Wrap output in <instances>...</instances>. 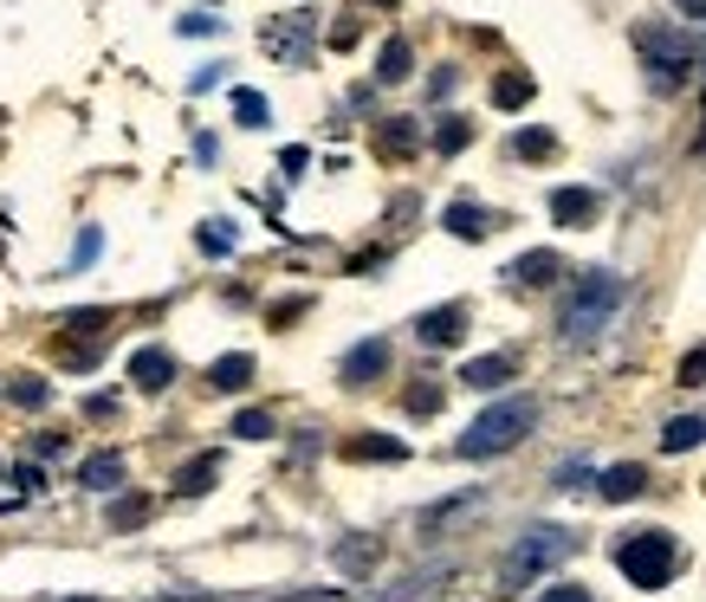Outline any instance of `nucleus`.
Instances as JSON below:
<instances>
[{
  "label": "nucleus",
  "mask_w": 706,
  "mask_h": 602,
  "mask_svg": "<svg viewBox=\"0 0 706 602\" xmlns=\"http://www.w3.org/2000/svg\"><path fill=\"white\" fill-rule=\"evenodd\" d=\"M616 304H623V279H616L609 265H590V272L570 285V299H564V311H558L564 343H596L603 324L616 318Z\"/></svg>",
  "instance_id": "1"
},
{
  "label": "nucleus",
  "mask_w": 706,
  "mask_h": 602,
  "mask_svg": "<svg viewBox=\"0 0 706 602\" xmlns=\"http://www.w3.org/2000/svg\"><path fill=\"white\" fill-rule=\"evenodd\" d=\"M531 421H538V402L531 395H513V402H493V409L460 434V460H493V453L519 448L525 434H531Z\"/></svg>",
  "instance_id": "2"
},
{
  "label": "nucleus",
  "mask_w": 706,
  "mask_h": 602,
  "mask_svg": "<svg viewBox=\"0 0 706 602\" xmlns=\"http://www.w3.org/2000/svg\"><path fill=\"white\" fill-rule=\"evenodd\" d=\"M570 551H577V531H570V525H531L519 544L506 551V564H499V583H506V590H525L531 576L558 570Z\"/></svg>",
  "instance_id": "3"
},
{
  "label": "nucleus",
  "mask_w": 706,
  "mask_h": 602,
  "mask_svg": "<svg viewBox=\"0 0 706 602\" xmlns=\"http://www.w3.org/2000/svg\"><path fill=\"white\" fill-rule=\"evenodd\" d=\"M635 52H642L655 91H674V84H687V72H694V39L680 33V27H668V20H642L635 27Z\"/></svg>",
  "instance_id": "4"
},
{
  "label": "nucleus",
  "mask_w": 706,
  "mask_h": 602,
  "mask_svg": "<svg viewBox=\"0 0 706 602\" xmlns=\"http://www.w3.org/2000/svg\"><path fill=\"white\" fill-rule=\"evenodd\" d=\"M616 570L629 576L635 590H668L674 570H680V544H674L668 531H629L616 544Z\"/></svg>",
  "instance_id": "5"
},
{
  "label": "nucleus",
  "mask_w": 706,
  "mask_h": 602,
  "mask_svg": "<svg viewBox=\"0 0 706 602\" xmlns=\"http://www.w3.org/2000/svg\"><path fill=\"white\" fill-rule=\"evenodd\" d=\"M415 338L428 343V350H447V343H460V338H467V311H460V304L421 311V318H415Z\"/></svg>",
  "instance_id": "6"
},
{
  "label": "nucleus",
  "mask_w": 706,
  "mask_h": 602,
  "mask_svg": "<svg viewBox=\"0 0 706 602\" xmlns=\"http://www.w3.org/2000/svg\"><path fill=\"white\" fill-rule=\"evenodd\" d=\"M382 370H389V343H382V338L357 343V350L344 357V382H350V389H364V382H376Z\"/></svg>",
  "instance_id": "7"
},
{
  "label": "nucleus",
  "mask_w": 706,
  "mask_h": 602,
  "mask_svg": "<svg viewBox=\"0 0 706 602\" xmlns=\"http://www.w3.org/2000/svg\"><path fill=\"white\" fill-rule=\"evenodd\" d=\"M130 382H137V389H169V382H176V357L156 350V343L137 350V357H130Z\"/></svg>",
  "instance_id": "8"
},
{
  "label": "nucleus",
  "mask_w": 706,
  "mask_h": 602,
  "mask_svg": "<svg viewBox=\"0 0 706 602\" xmlns=\"http://www.w3.org/2000/svg\"><path fill=\"white\" fill-rule=\"evenodd\" d=\"M513 377H519V363H513L506 350H493V357H474V363L460 370V382H467V389H506Z\"/></svg>",
  "instance_id": "9"
},
{
  "label": "nucleus",
  "mask_w": 706,
  "mask_h": 602,
  "mask_svg": "<svg viewBox=\"0 0 706 602\" xmlns=\"http://www.w3.org/2000/svg\"><path fill=\"white\" fill-rule=\"evenodd\" d=\"M596 208H603L596 189H558V194H551V221H558V227H590Z\"/></svg>",
  "instance_id": "10"
},
{
  "label": "nucleus",
  "mask_w": 706,
  "mask_h": 602,
  "mask_svg": "<svg viewBox=\"0 0 706 602\" xmlns=\"http://www.w3.org/2000/svg\"><path fill=\"white\" fill-rule=\"evenodd\" d=\"M551 279H558V253H545V247L506 265V285H551Z\"/></svg>",
  "instance_id": "11"
},
{
  "label": "nucleus",
  "mask_w": 706,
  "mask_h": 602,
  "mask_svg": "<svg viewBox=\"0 0 706 602\" xmlns=\"http://www.w3.org/2000/svg\"><path fill=\"white\" fill-rule=\"evenodd\" d=\"M253 382V357L247 350H227L221 363L208 370V389H221V395H233V389H247Z\"/></svg>",
  "instance_id": "12"
},
{
  "label": "nucleus",
  "mask_w": 706,
  "mask_h": 602,
  "mask_svg": "<svg viewBox=\"0 0 706 602\" xmlns=\"http://www.w3.org/2000/svg\"><path fill=\"white\" fill-rule=\"evenodd\" d=\"M215 480H221V453H195L182 473H176V492H182V499H195V492H208Z\"/></svg>",
  "instance_id": "13"
},
{
  "label": "nucleus",
  "mask_w": 706,
  "mask_h": 602,
  "mask_svg": "<svg viewBox=\"0 0 706 602\" xmlns=\"http://www.w3.org/2000/svg\"><path fill=\"white\" fill-rule=\"evenodd\" d=\"M447 233H460V240H486V233H493V214L474 208V201H454V208H447Z\"/></svg>",
  "instance_id": "14"
},
{
  "label": "nucleus",
  "mask_w": 706,
  "mask_h": 602,
  "mask_svg": "<svg viewBox=\"0 0 706 602\" xmlns=\"http://www.w3.org/2000/svg\"><path fill=\"white\" fill-rule=\"evenodd\" d=\"M700 441H706L700 414H674L668 428H662V448H668V453H687V448H700Z\"/></svg>",
  "instance_id": "15"
},
{
  "label": "nucleus",
  "mask_w": 706,
  "mask_h": 602,
  "mask_svg": "<svg viewBox=\"0 0 706 602\" xmlns=\"http://www.w3.org/2000/svg\"><path fill=\"white\" fill-rule=\"evenodd\" d=\"M117 318L111 311H98V304H84V311H66V324H59V338H105Z\"/></svg>",
  "instance_id": "16"
},
{
  "label": "nucleus",
  "mask_w": 706,
  "mask_h": 602,
  "mask_svg": "<svg viewBox=\"0 0 706 602\" xmlns=\"http://www.w3.org/2000/svg\"><path fill=\"white\" fill-rule=\"evenodd\" d=\"M506 155H513V162H545V155H558V137H551V130H519V137L506 143Z\"/></svg>",
  "instance_id": "17"
},
{
  "label": "nucleus",
  "mask_w": 706,
  "mask_h": 602,
  "mask_svg": "<svg viewBox=\"0 0 706 602\" xmlns=\"http://www.w3.org/2000/svg\"><path fill=\"white\" fill-rule=\"evenodd\" d=\"M402 441H389V434H357V441H344V460H402Z\"/></svg>",
  "instance_id": "18"
},
{
  "label": "nucleus",
  "mask_w": 706,
  "mask_h": 602,
  "mask_svg": "<svg viewBox=\"0 0 706 602\" xmlns=\"http://www.w3.org/2000/svg\"><path fill=\"white\" fill-rule=\"evenodd\" d=\"M376 558H382V544H376V538H344V544H337V570H344V576L370 570Z\"/></svg>",
  "instance_id": "19"
},
{
  "label": "nucleus",
  "mask_w": 706,
  "mask_h": 602,
  "mask_svg": "<svg viewBox=\"0 0 706 602\" xmlns=\"http://www.w3.org/2000/svg\"><path fill=\"white\" fill-rule=\"evenodd\" d=\"M84 486L91 492H117L123 486V460H117V453H91V460H84Z\"/></svg>",
  "instance_id": "20"
},
{
  "label": "nucleus",
  "mask_w": 706,
  "mask_h": 602,
  "mask_svg": "<svg viewBox=\"0 0 706 602\" xmlns=\"http://www.w3.org/2000/svg\"><path fill=\"white\" fill-rule=\"evenodd\" d=\"M642 486H648V473H642V466H609V473L596 480V492H603V499H635Z\"/></svg>",
  "instance_id": "21"
},
{
  "label": "nucleus",
  "mask_w": 706,
  "mask_h": 602,
  "mask_svg": "<svg viewBox=\"0 0 706 602\" xmlns=\"http://www.w3.org/2000/svg\"><path fill=\"white\" fill-rule=\"evenodd\" d=\"M376 78H382V84L409 78V39H389V46H382V59H376Z\"/></svg>",
  "instance_id": "22"
},
{
  "label": "nucleus",
  "mask_w": 706,
  "mask_h": 602,
  "mask_svg": "<svg viewBox=\"0 0 706 602\" xmlns=\"http://www.w3.org/2000/svg\"><path fill=\"white\" fill-rule=\"evenodd\" d=\"M525 98H531V78L525 72H506L499 84H493V104H499V111H519Z\"/></svg>",
  "instance_id": "23"
},
{
  "label": "nucleus",
  "mask_w": 706,
  "mask_h": 602,
  "mask_svg": "<svg viewBox=\"0 0 706 602\" xmlns=\"http://www.w3.org/2000/svg\"><path fill=\"white\" fill-rule=\"evenodd\" d=\"M233 434H240V441H266V434H279V421H272L266 409H247L240 421H233Z\"/></svg>",
  "instance_id": "24"
},
{
  "label": "nucleus",
  "mask_w": 706,
  "mask_h": 602,
  "mask_svg": "<svg viewBox=\"0 0 706 602\" xmlns=\"http://www.w3.org/2000/svg\"><path fill=\"white\" fill-rule=\"evenodd\" d=\"M143 519H149V499H143V492H137V499H117V505H111V525L117 531H137Z\"/></svg>",
  "instance_id": "25"
},
{
  "label": "nucleus",
  "mask_w": 706,
  "mask_h": 602,
  "mask_svg": "<svg viewBox=\"0 0 706 602\" xmlns=\"http://www.w3.org/2000/svg\"><path fill=\"white\" fill-rule=\"evenodd\" d=\"M233 117H240L247 130H260V123H266L272 111H266V98H260V91H233Z\"/></svg>",
  "instance_id": "26"
},
{
  "label": "nucleus",
  "mask_w": 706,
  "mask_h": 602,
  "mask_svg": "<svg viewBox=\"0 0 706 602\" xmlns=\"http://www.w3.org/2000/svg\"><path fill=\"white\" fill-rule=\"evenodd\" d=\"M376 143H382V150H389V155H402V150H409V143H415V123H409V117H396V123H382V130H376Z\"/></svg>",
  "instance_id": "27"
},
{
  "label": "nucleus",
  "mask_w": 706,
  "mask_h": 602,
  "mask_svg": "<svg viewBox=\"0 0 706 602\" xmlns=\"http://www.w3.org/2000/svg\"><path fill=\"white\" fill-rule=\"evenodd\" d=\"M7 395H13L20 409H46V395H52V389H46V377H20L13 389H7Z\"/></svg>",
  "instance_id": "28"
},
{
  "label": "nucleus",
  "mask_w": 706,
  "mask_h": 602,
  "mask_svg": "<svg viewBox=\"0 0 706 602\" xmlns=\"http://www.w3.org/2000/svg\"><path fill=\"white\" fill-rule=\"evenodd\" d=\"M460 143H467V123H460V117H441V130H435V150L454 155Z\"/></svg>",
  "instance_id": "29"
},
{
  "label": "nucleus",
  "mask_w": 706,
  "mask_h": 602,
  "mask_svg": "<svg viewBox=\"0 0 706 602\" xmlns=\"http://www.w3.org/2000/svg\"><path fill=\"white\" fill-rule=\"evenodd\" d=\"M195 240H201V253H233V227H215V221H208Z\"/></svg>",
  "instance_id": "30"
},
{
  "label": "nucleus",
  "mask_w": 706,
  "mask_h": 602,
  "mask_svg": "<svg viewBox=\"0 0 706 602\" xmlns=\"http://www.w3.org/2000/svg\"><path fill=\"white\" fill-rule=\"evenodd\" d=\"M409 409L415 414H435V409H441V389H435V382H415V389H409Z\"/></svg>",
  "instance_id": "31"
},
{
  "label": "nucleus",
  "mask_w": 706,
  "mask_h": 602,
  "mask_svg": "<svg viewBox=\"0 0 706 602\" xmlns=\"http://www.w3.org/2000/svg\"><path fill=\"white\" fill-rule=\"evenodd\" d=\"M98 247H105V240H98V227H84V233H78V253H72V272L98 260Z\"/></svg>",
  "instance_id": "32"
},
{
  "label": "nucleus",
  "mask_w": 706,
  "mask_h": 602,
  "mask_svg": "<svg viewBox=\"0 0 706 602\" xmlns=\"http://www.w3.org/2000/svg\"><path fill=\"white\" fill-rule=\"evenodd\" d=\"M117 409H123V395H117V389H111V395H105V389H98V395H84V414H117Z\"/></svg>",
  "instance_id": "33"
},
{
  "label": "nucleus",
  "mask_w": 706,
  "mask_h": 602,
  "mask_svg": "<svg viewBox=\"0 0 706 602\" xmlns=\"http://www.w3.org/2000/svg\"><path fill=\"white\" fill-rule=\"evenodd\" d=\"M680 382H706V350H687V357H680Z\"/></svg>",
  "instance_id": "34"
},
{
  "label": "nucleus",
  "mask_w": 706,
  "mask_h": 602,
  "mask_svg": "<svg viewBox=\"0 0 706 602\" xmlns=\"http://www.w3.org/2000/svg\"><path fill=\"white\" fill-rule=\"evenodd\" d=\"M538 602H590V590H577V583H558V590H545Z\"/></svg>",
  "instance_id": "35"
},
{
  "label": "nucleus",
  "mask_w": 706,
  "mask_h": 602,
  "mask_svg": "<svg viewBox=\"0 0 706 602\" xmlns=\"http://www.w3.org/2000/svg\"><path fill=\"white\" fill-rule=\"evenodd\" d=\"M182 33H221V20H208V13H188Z\"/></svg>",
  "instance_id": "36"
},
{
  "label": "nucleus",
  "mask_w": 706,
  "mask_h": 602,
  "mask_svg": "<svg viewBox=\"0 0 706 602\" xmlns=\"http://www.w3.org/2000/svg\"><path fill=\"white\" fill-rule=\"evenodd\" d=\"M558 486H584V460H564V466H558Z\"/></svg>",
  "instance_id": "37"
},
{
  "label": "nucleus",
  "mask_w": 706,
  "mask_h": 602,
  "mask_svg": "<svg viewBox=\"0 0 706 602\" xmlns=\"http://www.w3.org/2000/svg\"><path fill=\"white\" fill-rule=\"evenodd\" d=\"M680 13H700L706 20V0H680Z\"/></svg>",
  "instance_id": "38"
},
{
  "label": "nucleus",
  "mask_w": 706,
  "mask_h": 602,
  "mask_svg": "<svg viewBox=\"0 0 706 602\" xmlns=\"http://www.w3.org/2000/svg\"><path fill=\"white\" fill-rule=\"evenodd\" d=\"M382 7H389V0H382Z\"/></svg>",
  "instance_id": "39"
},
{
  "label": "nucleus",
  "mask_w": 706,
  "mask_h": 602,
  "mask_svg": "<svg viewBox=\"0 0 706 602\" xmlns=\"http://www.w3.org/2000/svg\"><path fill=\"white\" fill-rule=\"evenodd\" d=\"M0 473H7V466H0Z\"/></svg>",
  "instance_id": "40"
}]
</instances>
